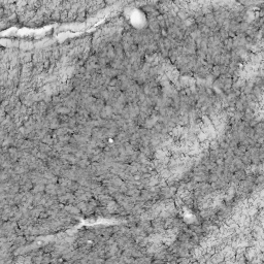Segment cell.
<instances>
[{
  "instance_id": "cell-1",
  "label": "cell",
  "mask_w": 264,
  "mask_h": 264,
  "mask_svg": "<svg viewBox=\"0 0 264 264\" xmlns=\"http://www.w3.org/2000/svg\"><path fill=\"white\" fill-rule=\"evenodd\" d=\"M145 11L148 12L149 17H158V16H159V11H158V9L156 8V7H154V6H151V5L145 6Z\"/></svg>"
}]
</instances>
